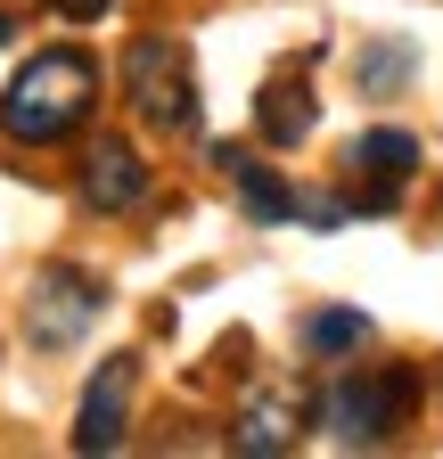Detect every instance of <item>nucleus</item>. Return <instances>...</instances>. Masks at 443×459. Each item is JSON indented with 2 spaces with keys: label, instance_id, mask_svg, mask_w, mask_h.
Instances as JSON below:
<instances>
[{
  "label": "nucleus",
  "instance_id": "1",
  "mask_svg": "<svg viewBox=\"0 0 443 459\" xmlns=\"http://www.w3.org/2000/svg\"><path fill=\"white\" fill-rule=\"evenodd\" d=\"M99 107V66L83 49H41L33 66H17V82L0 91V132L17 148H49L83 132V115Z\"/></svg>",
  "mask_w": 443,
  "mask_h": 459
},
{
  "label": "nucleus",
  "instance_id": "2",
  "mask_svg": "<svg viewBox=\"0 0 443 459\" xmlns=\"http://www.w3.org/2000/svg\"><path fill=\"white\" fill-rule=\"evenodd\" d=\"M124 91H132V107H140V124H156V132H197V74H189V57H181V41H164V33H140L132 49H124Z\"/></svg>",
  "mask_w": 443,
  "mask_h": 459
},
{
  "label": "nucleus",
  "instance_id": "3",
  "mask_svg": "<svg viewBox=\"0 0 443 459\" xmlns=\"http://www.w3.org/2000/svg\"><path fill=\"white\" fill-rule=\"evenodd\" d=\"M107 312V296H99V279L91 271H74V263H49L41 279H33V296H25V336L41 344V353H66V344H83L91 336V320Z\"/></svg>",
  "mask_w": 443,
  "mask_h": 459
},
{
  "label": "nucleus",
  "instance_id": "4",
  "mask_svg": "<svg viewBox=\"0 0 443 459\" xmlns=\"http://www.w3.org/2000/svg\"><path fill=\"white\" fill-rule=\"evenodd\" d=\"M411 402H419V377H411V369H386V377H345V385H328L320 419L337 427V443H378V435H395V427L411 419Z\"/></svg>",
  "mask_w": 443,
  "mask_h": 459
},
{
  "label": "nucleus",
  "instance_id": "5",
  "mask_svg": "<svg viewBox=\"0 0 443 459\" xmlns=\"http://www.w3.org/2000/svg\"><path fill=\"white\" fill-rule=\"evenodd\" d=\"M345 172H353V197H345L353 213H395L403 189H411V172H419V140L411 132H361Z\"/></svg>",
  "mask_w": 443,
  "mask_h": 459
},
{
  "label": "nucleus",
  "instance_id": "6",
  "mask_svg": "<svg viewBox=\"0 0 443 459\" xmlns=\"http://www.w3.org/2000/svg\"><path fill=\"white\" fill-rule=\"evenodd\" d=\"M132 385H140V361H132V353H116V361H107V369L91 377L83 411H74V451H116V443H124Z\"/></svg>",
  "mask_w": 443,
  "mask_h": 459
},
{
  "label": "nucleus",
  "instance_id": "7",
  "mask_svg": "<svg viewBox=\"0 0 443 459\" xmlns=\"http://www.w3.org/2000/svg\"><path fill=\"white\" fill-rule=\"evenodd\" d=\"M312 124H320V107H312V82H304V57H288V66L255 91V132L271 148H296V140H312Z\"/></svg>",
  "mask_w": 443,
  "mask_h": 459
},
{
  "label": "nucleus",
  "instance_id": "8",
  "mask_svg": "<svg viewBox=\"0 0 443 459\" xmlns=\"http://www.w3.org/2000/svg\"><path fill=\"white\" fill-rule=\"evenodd\" d=\"M148 197V164H140V148L132 140H99L91 156H83V205H99V213H132Z\"/></svg>",
  "mask_w": 443,
  "mask_h": 459
},
{
  "label": "nucleus",
  "instance_id": "9",
  "mask_svg": "<svg viewBox=\"0 0 443 459\" xmlns=\"http://www.w3.org/2000/svg\"><path fill=\"white\" fill-rule=\"evenodd\" d=\"M304 427H312V402H304L296 385H280V394H255L247 411H239V451H255V459H280V451H296V443H304Z\"/></svg>",
  "mask_w": 443,
  "mask_h": 459
},
{
  "label": "nucleus",
  "instance_id": "10",
  "mask_svg": "<svg viewBox=\"0 0 443 459\" xmlns=\"http://www.w3.org/2000/svg\"><path fill=\"white\" fill-rule=\"evenodd\" d=\"M222 164H230V181H239V205H247L255 221H271V230H280V221H296V213H304V197H296V189H288L271 164H247L239 148H222Z\"/></svg>",
  "mask_w": 443,
  "mask_h": 459
},
{
  "label": "nucleus",
  "instance_id": "11",
  "mask_svg": "<svg viewBox=\"0 0 443 459\" xmlns=\"http://www.w3.org/2000/svg\"><path fill=\"white\" fill-rule=\"evenodd\" d=\"M304 344H312V361H345V353L369 344V320L361 312H312L304 320Z\"/></svg>",
  "mask_w": 443,
  "mask_h": 459
},
{
  "label": "nucleus",
  "instance_id": "12",
  "mask_svg": "<svg viewBox=\"0 0 443 459\" xmlns=\"http://www.w3.org/2000/svg\"><path fill=\"white\" fill-rule=\"evenodd\" d=\"M403 74H411V57H403V49H386V57L369 49V57H361V82H403Z\"/></svg>",
  "mask_w": 443,
  "mask_h": 459
},
{
  "label": "nucleus",
  "instance_id": "13",
  "mask_svg": "<svg viewBox=\"0 0 443 459\" xmlns=\"http://www.w3.org/2000/svg\"><path fill=\"white\" fill-rule=\"evenodd\" d=\"M58 17H74V25L83 17H107V0H58Z\"/></svg>",
  "mask_w": 443,
  "mask_h": 459
},
{
  "label": "nucleus",
  "instance_id": "14",
  "mask_svg": "<svg viewBox=\"0 0 443 459\" xmlns=\"http://www.w3.org/2000/svg\"><path fill=\"white\" fill-rule=\"evenodd\" d=\"M0 41H9V17H0Z\"/></svg>",
  "mask_w": 443,
  "mask_h": 459
}]
</instances>
